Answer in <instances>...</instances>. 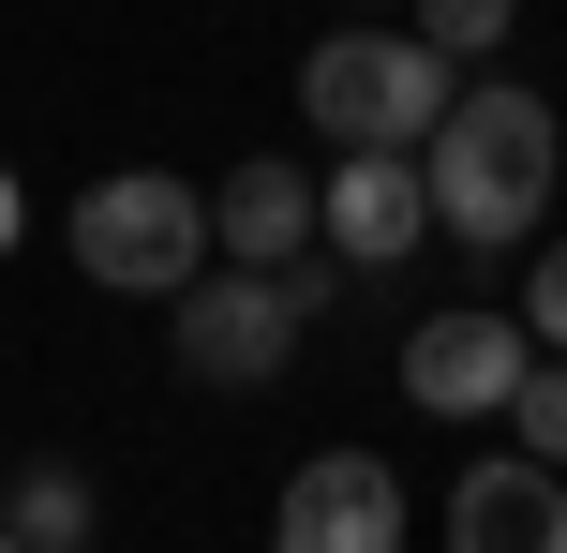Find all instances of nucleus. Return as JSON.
<instances>
[{
    "label": "nucleus",
    "instance_id": "f257e3e1",
    "mask_svg": "<svg viewBox=\"0 0 567 553\" xmlns=\"http://www.w3.org/2000/svg\"><path fill=\"white\" fill-rule=\"evenodd\" d=\"M419 165H433V225H449L463 255H523L538 209H553V180H567V135H553L538 90H449V120H433Z\"/></svg>",
    "mask_w": 567,
    "mask_h": 553
},
{
    "label": "nucleus",
    "instance_id": "f03ea898",
    "mask_svg": "<svg viewBox=\"0 0 567 553\" xmlns=\"http://www.w3.org/2000/svg\"><path fill=\"white\" fill-rule=\"evenodd\" d=\"M299 105H313L329 150H433L449 45H433V30H329V45L299 60Z\"/></svg>",
    "mask_w": 567,
    "mask_h": 553
},
{
    "label": "nucleus",
    "instance_id": "7ed1b4c3",
    "mask_svg": "<svg viewBox=\"0 0 567 553\" xmlns=\"http://www.w3.org/2000/svg\"><path fill=\"white\" fill-rule=\"evenodd\" d=\"M75 269H90V285H120V299H179V285L209 269V195H195V180H165V165L90 180V195H75Z\"/></svg>",
    "mask_w": 567,
    "mask_h": 553
},
{
    "label": "nucleus",
    "instance_id": "20e7f679",
    "mask_svg": "<svg viewBox=\"0 0 567 553\" xmlns=\"http://www.w3.org/2000/svg\"><path fill=\"white\" fill-rule=\"evenodd\" d=\"M165 315H179V375L195 389H269L284 359H299V329H313L299 285H284V269H239V255H209Z\"/></svg>",
    "mask_w": 567,
    "mask_h": 553
},
{
    "label": "nucleus",
    "instance_id": "39448f33",
    "mask_svg": "<svg viewBox=\"0 0 567 553\" xmlns=\"http://www.w3.org/2000/svg\"><path fill=\"white\" fill-rule=\"evenodd\" d=\"M523 359H538L523 315H419V329H403V404H419V419H508Z\"/></svg>",
    "mask_w": 567,
    "mask_h": 553
},
{
    "label": "nucleus",
    "instance_id": "423d86ee",
    "mask_svg": "<svg viewBox=\"0 0 567 553\" xmlns=\"http://www.w3.org/2000/svg\"><path fill=\"white\" fill-rule=\"evenodd\" d=\"M284 553H403V524H419V509H403V479L373 464V449H313L299 479H284Z\"/></svg>",
    "mask_w": 567,
    "mask_h": 553
},
{
    "label": "nucleus",
    "instance_id": "0eeeda50",
    "mask_svg": "<svg viewBox=\"0 0 567 553\" xmlns=\"http://www.w3.org/2000/svg\"><path fill=\"white\" fill-rule=\"evenodd\" d=\"M449 553H567V464L538 449H478V464L449 479Z\"/></svg>",
    "mask_w": 567,
    "mask_h": 553
},
{
    "label": "nucleus",
    "instance_id": "6e6552de",
    "mask_svg": "<svg viewBox=\"0 0 567 553\" xmlns=\"http://www.w3.org/2000/svg\"><path fill=\"white\" fill-rule=\"evenodd\" d=\"M433 239V165L419 150H329V255L343 269H403Z\"/></svg>",
    "mask_w": 567,
    "mask_h": 553
},
{
    "label": "nucleus",
    "instance_id": "1a4fd4ad",
    "mask_svg": "<svg viewBox=\"0 0 567 553\" xmlns=\"http://www.w3.org/2000/svg\"><path fill=\"white\" fill-rule=\"evenodd\" d=\"M313 239H329V180H313V165L255 150V165H225V180H209V255L284 269V255H313Z\"/></svg>",
    "mask_w": 567,
    "mask_h": 553
},
{
    "label": "nucleus",
    "instance_id": "9d476101",
    "mask_svg": "<svg viewBox=\"0 0 567 553\" xmlns=\"http://www.w3.org/2000/svg\"><path fill=\"white\" fill-rule=\"evenodd\" d=\"M90 524H105L90 464H16V494H0V553H75Z\"/></svg>",
    "mask_w": 567,
    "mask_h": 553
},
{
    "label": "nucleus",
    "instance_id": "9b49d317",
    "mask_svg": "<svg viewBox=\"0 0 567 553\" xmlns=\"http://www.w3.org/2000/svg\"><path fill=\"white\" fill-rule=\"evenodd\" d=\"M508 434L538 449V464H567V345H538V359H523V389H508Z\"/></svg>",
    "mask_w": 567,
    "mask_h": 553
},
{
    "label": "nucleus",
    "instance_id": "f8f14e48",
    "mask_svg": "<svg viewBox=\"0 0 567 553\" xmlns=\"http://www.w3.org/2000/svg\"><path fill=\"white\" fill-rule=\"evenodd\" d=\"M403 30H433L449 60H493V45L523 30V0H403Z\"/></svg>",
    "mask_w": 567,
    "mask_h": 553
},
{
    "label": "nucleus",
    "instance_id": "ddd939ff",
    "mask_svg": "<svg viewBox=\"0 0 567 553\" xmlns=\"http://www.w3.org/2000/svg\"><path fill=\"white\" fill-rule=\"evenodd\" d=\"M523 329L567 345V239H538V269H523Z\"/></svg>",
    "mask_w": 567,
    "mask_h": 553
},
{
    "label": "nucleus",
    "instance_id": "4468645a",
    "mask_svg": "<svg viewBox=\"0 0 567 553\" xmlns=\"http://www.w3.org/2000/svg\"><path fill=\"white\" fill-rule=\"evenodd\" d=\"M16 225H30V195H16V165H0V255H16Z\"/></svg>",
    "mask_w": 567,
    "mask_h": 553
}]
</instances>
